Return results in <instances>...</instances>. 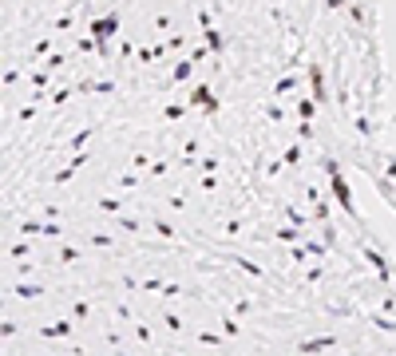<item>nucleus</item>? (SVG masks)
Returning <instances> with one entry per match:
<instances>
[]
</instances>
